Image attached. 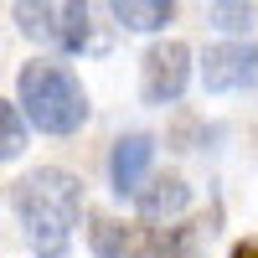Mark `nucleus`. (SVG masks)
<instances>
[{
	"mask_svg": "<svg viewBox=\"0 0 258 258\" xmlns=\"http://www.w3.org/2000/svg\"><path fill=\"white\" fill-rule=\"evenodd\" d=\"M78 212H83V186H78V176H68L57 165H41L16 186V217L26 227L31 248H41V253L68 248Z\"/></svg>",
	"mask_w": 258,
	"mask_h": 258,
	"instance_id": "1",
	"label": "nucleus"
},
{
	"mask_svg": "<svg viewBox=\"0 0 258 258\" xmlns=\"http://www.w3.org/2000/svg\"><path fill=\"white\" fill-rule=\"evenodd\" d=\"M21 109L41 135H73L88 119V93L62 62H26L21 68Z\"/></svg>",
	"mask_w": 258,
	"mask_h": 258,
	"instance_id": "2",
	"label": "nucleus"
},
{
	"mask_svg": "<svg viewBox=\"0 0 258 258\" xmlns=\"http://www.w3.org/2000/svg\"><path fill=\"white\" fill-rule=\"evenodd\" d=\"M16 26L21 36L52 52H83L88 47V0H16Z\"/></svg>",
	"mask_w": 258,
	"mask_h": 258,
	"instance_id": "3",
	"label": "nucleus"
},
{
	"mask_svg": "<svg viewBox=\"0 0 258 258\" xmlns=\"http://www.w3.org/2000/svg\"><path fill=\"white\" fill-rule=\"evenodd\" d=\"M207 93H248L258 88V47L253 41H217L202 57Z\"/></svg>",
	"mask_w": 258,
	"mask_h": 258,
	"instance_id": "4",
	"label": "nucleus"
},
{
	"mask_svg": "<svg viewBox=\"0 0 258 258\" xmlns=\"http://www.w3.org/2000/svg\"><path fill=\"white\" fill-rule=\"evenodd\" d=\"M191 78V52L186 41H160V47L145 52V73H140V93L145 103H176L186 93Z\"/></svg>",
	"mask_w": 258,
	"mask_h": 258,
	"instance_id": "5",
	"label": "nucleus"
},
{
	"mask_svg": "<svg viewBox=\"0 0 258 258\" xmlns=\"http://www.w3.org/2000/svg\"><path fill=\"white\" fill-rule=\"evenodd\" d=\"M150 155H155V140L150 135H124L114 145V155H109V176H114V191L124 197H135L140 181H145V170H150Z\"/></svg>",
	"mask_w": 258,
	"mask_h": 258,
	"instance_id": "6",
	"label": "nucleus"
},
{
	"mask_svg": "<svg viewBox=\"0 0 258 258\" xmlns=\"http://www.w3.org/2000/svg\"><path fill=\"white\" fill-rule=\"evenodd\" d=\"M88 238H93V253H98V258H150L145 232H140V227H124V222H114V217H93Z\"/></svg>",
	"mask_w": 258,
	"mask_h": 258,
	"instance_id": "7",
	"label": "nucleus"
},
{
	"mask_svg": "<svg viewBox=\"0 0 258 258\" xmlns=\"http://www.w3.org/2000/svg\"><path fill=\"white\" fill-rule=\"evenodd\" d=\"M135 202H140V217H176V212L186 207V181L181 176H155V181H140L135 191Z\"/></svg>",
	"mask_w": 258,
	"mask_h": 258,
	"instance_id": "8",
	"label": "nucleus"
},
{
	"mask_svg": "<svg viewBox=\"0 0 258 258\" xmlns=\"http://www.w3.org/2000/svg\"><path fill=\"white\" fill-rule=\"evenodd\" d=\"M109 11L124 31H160L176 11V0H109Z\"/></svg>",
	"mask_w": 258,
	"mask_h": 258,
	"instance_id": "9",
	"label": "nucleus"
},
{
	"mask_svg": "<svg viewBox=\"0 0 258 258\" xmlns=\"http://www.w3.org/2000/svg\"><path fill=\"white\" fill-rule=\"evenodd\" d=\"M21 150H26V124H21V114L0 98V160H16Z\"/></svg>",
	"mask_w": 258,
	"mask_h": 258,
	"instance_id": "10",
	"label": "nucleus"
},
{
	"mask_svg": "<svg viewBox=\"0 0 258 258\" xmlns=\"http://www.w3.org/2000/svg\"><path fill=\"white\" fill-rule=\"evenodd\" d=\"M212 26H222V31H248V26H253V11L243 6V0H222L217 16H212Z\"/></svg>",
	"mask_w": 258,
	"mask_h": 258,
	"instance_id": "11",
	"label": "nucleus"
},
{
	"mask_svg": "<svg viewBox=\"0 0 258 258\" xmlns=\"http://www.w3.org/2000/svg\"><path fill=\"white\" fill-rule=\"evenodd\" d=\"M232 258H258V243H238V248H232Z\"/></svg>",
	"mask_w": 258,
	"mask_h": 258,
	"instance_id": "12",
	"label": "nucleus"
}]
</instances>
